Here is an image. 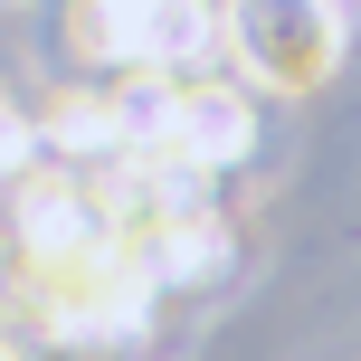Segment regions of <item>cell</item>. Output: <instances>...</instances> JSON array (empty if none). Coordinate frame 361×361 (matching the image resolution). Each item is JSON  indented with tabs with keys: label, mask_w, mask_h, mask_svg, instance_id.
I'll list each match as a JSON object with an SVG mask.
<instances>
[{
	"label": "cell",
	"mask_w": 361,
	"mask_h": 361,
	"mask_svg": "<svg viewBox=\"0 0 361 361\" xmlns=\"http://www.w3.org/2000/svg\"><path fill=\"white\" fill-rule=\"evenodd\" d=\"M219 48L257 95H314L343 67V0H228Z\"/></svg>",
	"instance_id": "cell-1"
},
{
	"label": "cell",
	"mask_w": 361,
	"mask_h": 361,
	"mask_svg": "<svg viewBox=\"0 0 361 361\" xmlns=\"http://www.w3.org/2000/svg\"><path fill=\"white\" fill-rule=\"evenodd\" d=\"M38 152H48V143H38V114H19V105H0V171H29L38 162Z\"/></svg>",
	"instance_id": "cell-2"
}]
</instances>
